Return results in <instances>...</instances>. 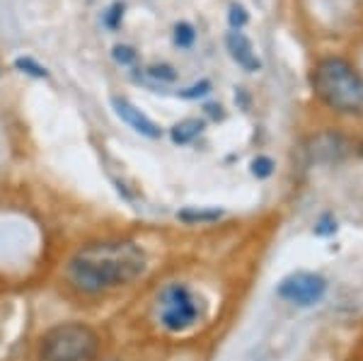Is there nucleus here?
Returning <instances> with one entry per match:
<instances>
[{
  "instance_id": "obj_3",
  "label": "nucleus",
  "mask_w": 363,
  "mask_h": 361,
  "mask_svg": "<svg viewBox=\"0 0 363 361\" xmlns=\"http://www.w3.org/2000/svg\"><path fill=\"white\" fill-rule=\"evenodd\" d=\"M99 349L95 328L78 320L58 323L39 340V361H90Z\"/></svg>"
},
{
  "instance_id": "obj_18",
  "label": "nucleus",
  "mask_w": 363,
  "mask_h": 361,
  "mask_svg": "<svg viewBox=\"0 0 363 361\" xmlns=\"http://www.w3.org/2000/svg\"><path fill=\"white\" fill-rule=\"evenodd\" d=\"M121 17H124V5H121V3L109 5L107 15H104V25L116 29V27H119V22H121Z\"/></svg>"
},
{
  "instance_id": "obj_1",
  "label": "nucleus",
  "mask_w": 363,
  "mask_h": 361,
  "mask_svg": "<svg viewBox=\"0 0 363 361\" xmlns=\"http://www.w3.org/2000/svg\"><path fill=\"white\" fill-rule=\"evenodd\" d=\"M148 267L143 248L133 240H104L80 248L68 262V279L83 294H102L136 282Z\"/></svg>"
},
{
  "instance_id": "obj_14",
  "label": "nucleus",
  "mask_w": 363,
  "mask_h": 361,
  "mask_svg": "<svg viewBox=\"0 0 363 361\" xmlns=\"http://www.w3.org/2000/svg\"><path fill=\"white\" fill-rule=\"evenodd\" d=\"M247 22H250V13L245 10V5L230 3V8H228V25H230V29H242Z\"/></svg>"
},
{
  "instance_id": "obj_10",
  "label": "nucleus",
  "mask_w": 363,
  "mask_h": 361,
  "mask_svg": "<svg viewBox=\"0 0 363 361\" xmlns=\"http://www.w3.org/2000/svg\"><path fill=\"white\" fill-rule=\"evenodd\" d=\"M179 221H184L186 226H199V223H213V221L223 218V211L220 209H196V206H189L184 211L177 213Z\"/></svg>"
},
{
  "instance_id": "obj_20",
  "label": "nucleus",
  "mask_w": 363,
  "mask_h": 361,
  "mask_svg": "<svg viewBox=\"0 0 363 361\" xmlns=\"http://www.w3.org/2000/svg\"><path fill=\"white\" fill-rule=\"evenodd\" d=\"M104 361H116V359H104Z\"/></svg>"
},
{
  "instance_id": "obj_8",
  "label": "nucleus",
  "mask_w": 363,
  "mask_h": 361,
  "mask_svg": "<svg viewBox=\"0 0 363 361\" xmlns=\"http://www.w3.org/2000/svg\"><path fill=\"white\" fill-rule=\"evenodd\" d=\"M225 49L242 71H247V73L262 71V58L257 56L255 44H252V39L242 29H230V32L225 34Z\"/></svg>"
},
{
  "instance_id": "obj_4",
  "label": "nucleus",
  "mask_w": 363,
  "mask_h": 361,
  "mask_svg": "<svg viewBox=\"0 0 363 361\" xmlns=\"http://www.w3.org/2000/svg\"><path fill=\"white\" fill-rule=\"evenodd\" d=\"M199 306L184 284H172L160 296V323L169 333H182L196 323Z\"/></svg>"
},
{
  "instance_id": "obj_9",
  "label": "nucleus",
  "mask_w": 363,
  "mask_h": 361,
  "mask_svg": "<svg viewBox=\"0 0 363 361\" xmlns=\"http://www.w3.org/2000/svg\"><path fill=\"white\" fill-rule=\"evenodd\" d=\"M203 126H206L203 119H182L169 129V138H172L174 145H186V143L194 141L196 136H201Z\"/></svg>"
},
{
  "instance_id": "obj_7",
  "label": "nucleus",
  "mask_w": 363,
  "mask_h": 361,
  "mask_svg": "<svg viewBox=\"0 0 363 361\" xmlns=\"http://www.w3.org/2000/svg\"><path fill=\"white\" fill-rule=\"evenodd\" d=\"M308 153L315 162H339L351 153V143L342 133L325 131L318 133L315 138H310Z\"/></svg>"
},
{
  "instance_id": "obj_16",
  "label": "nucleus",
  "mask_w": 363,
  "mask_h": 361,
  "mask_svg": "<svg viewBox=\"0 0 363 361\" xmlns=\"http://www.w3.org/2000/svg\"><path fill=\"white\" fill-rule=\"evenodd\" d=\"M274 172V160L267 158V155H257L255 160H252V174H255L257 179H267L272 177Z\"/></svg>"
},
{
  "instance_id": "obj_6",
  "label": "nucleus",
  "mask_w": 363,
  "mask_h": 361,
  "mask_svg": "<svg viewBox=\"0 0 363 361\" xmlns=\"http://www.w3.org/2000/svg\"><path fill=\"white\" fill-rule=\"evenodd\" d=\"M109 102H112L114 114L124 121L128 129H133V131L140 133V136H145V138H160L162 136L160 124H155V121L150 119L143 109H138L131 100H126V97H121V95H112V97H109Z\"/></svg>"
},
{
  "instance_id": "obj_15",
  "label": "nucleus",
  "mask_w": 363,
  "mask_h": 361,
  "mask_svg": "<svg viewBox=\"0 0 363 361\" xmlns=\"http://www.w3.org/2000/svg\"><path fill=\"white\" fill-rule=\"evenodd\" d=\"M211 80H199V83L194 85H189L186 90H182L179 92V97L182 100H201V97H206L208 92H211Z\"/></svg>"
},
{
  "instance_id": "obj_17",
  "label": "nucleus",
  "mask_w": 363,
  "mask_h": 361,
  "mask_svg": "<svg viewBox=\"0 0 363 361\" xmlns=\"http://www.w3.org/2000/svg\"><path fill=\"white\" fill-rule=\"evenodd\" d=\"M112 58L119 66H131V63L136 61V49L128 44H116L112 49Z\"/></svg>"
},
{
  "instance_id": "obj_5",
  "label": "nucleus",
  "mask_w": 363,
  "mask_h": 361,
  "mask_svg": "<svg viewBox=\"0 0 363 361\" xmlns=\"http://www.w3.org/2000/svg\"><path fill=\"white\" fill-rule=\"evenodd\" d=\"M327 291V282L320 274H313V272H296V274H289L284 282L279 284L277 294L289 304L296 306H315L322 301Z\"/></svg>"
},
{
  "instance_id": "obj_2",
  "label": "nucleus",
  "mask_w": 363,
  "mask_h": 361,
  "mask_svg": "<svg viewBox=\"0 0 363 361\" xmlns=\"http://www.w3.org/2000/svg\"><path fill=\"white\" fill-rule=\"evenodd\" d=\"M310 85L315 95L335 112L363 114V75L347 58H320L310 71Z\"/></svg>"
},
{
  "instance_id": "obj_19",
  "label": "nucleus",
  "mask_w": 363,
  "mask_h": 361,
  "mask_svg": "<svg viewBox=\"0 0 363 361\" xmlns=\"http://www.w3.org/2000/svg\"><path fill=\"white\" fill-rule=\"evenodd\" d=\"M208 114H213V116H223V112H220V109H223V107H220V104H208Z\"/></svg>"
},
{
  "instance_id": "obj_11",
  "label": "nucleus",
  "mask_w": 363,
  "mask_h": 361,
  "mask_svg": "<svg viewBox=\"0 0 363 361\" xmlns=\"http://www.w3.org/2000/svg\"><path fill=\"white\" fill-rule=\"evenodd\" d=\"M196 42V29L191 22H186V20H182L177 22V25L172 27V44L177 46V49L182 51H186V49H191Z\"/></svg>"
},
{
  "instance_id": "obj_13",
  "label": "nucleus",
  "mask_w": 363,
  "mask_h": 361,
  "mask_svg": "<svg viewBox=\"0 0 363 361\" xmlns=\"http://www.w3.org/2000/svg\"><path fill=\"white\" fill-rule=\"evenodd\" d=\"M145 73H148L150 78L160 80V83H174V80H177V71H174L169 63H153V66L145 68Z\"/></svg>"
},
{
  "instance_id": "obj_12",
  "label": "nucleus",
  "mask_w": 363,
  "mask_h": 361,
  "mask_svg": "<svg viewBox=\"0 0 363 361\" xmlns=\"http://www.w3.org/2000/svg\"><path fill=\"white\" fill-rule=\"evenodd\" d=\"M13 66H15L20 73L32 75V78H39V80L49 78V71H46L42 63H39L37 58H32V56H17L15 61H13Z\"/></svg>"
}]
</instances>
